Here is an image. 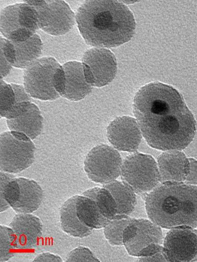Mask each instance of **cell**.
<instances>
[{"label": "cell", "instance_id": "cell-27", "mask_svg": "<svg viewBox=\"0 0 197 262\" xmlns=\"http://www.w3.org/2000/svg\"><path fill=\"white\" fill-rule=\"evenodd\" d=\"M15 104V96L10 84L0 80V115L4 117Z\"/></svg>", "mask_w": 197, "mask_h": 262}, {"label": "cell", "instance_id": "cell-28", "mask_svg": "<svg viewBox=\"0 0 197 262\" xmlns=\"http://www.w3.org/2000/svg\"><path fill=\"white\" fill-rule=\"evenodd\" d=\"M67 262H100L94 253L87 247L79 246L67 255L66 259Z\"/></svg>", "mask_w": 197, "mask_h": 262}, {"label": "cell", "instance_id": "cell-31", "mask_svg": "<svg viewBox=\"0 0 197 262\" xmlns=\"http://www.w3.org/2000/svg\"><path fill=\"white\" fill-rule=\"evenodd\" d=\"M189 172L184 182L189 185H196L197 184V160L193 158H189Z\"/></svg>", "mask_w": 197, "mask_h": 262}, {"label": "cell", "instance_id": "cell-8", "mask_svg": "<svg viewBox=\"0 0 197 262\" xmlns=\"http://www.w3.org/2000/svg\"><path fill=\"white\" fill-rule=\"evenodd\" d=\"M38 28L37 12L26 2L10 5L0 12V32L12 42L27 40Z\"/></svg>", "mask_w": 197, "mask_h": 262}, {"label": "cell", "instance_id": "cell-33", "mask_svg": "<svg viewBox=\"0 0 197 262\" xmlns=\"http://www.w3.org/2000/svg\"><path fill=\"white\" fill-rule=\"evenodd\" d=\"M138 262H167L163 253V249L155 254L146 257H139Z\"/></svg>", "mask_w": 197, "mask_h": 262}, {"label": "cell", "instance_id": "cell-11", "mask_svg": "<svg viewBox=\"0 0 197 262\" xmlns=\"http://www.w3.org/2000/svg\"><path fill=\"white\" fill-rule=\"evenodd\" d=\"M163 246L167 262L197 261V230L190 227L170 229Z\"/></svg>", "mask_w": 197, "mask_h": 262}, {"label": "cell", "instance_id": "cell-25", "mask_svg": "<svg viewBox=\"0 0 197 262\" xmlns=\"http://www.w3.org/2000/svg\"><path fill=\"white\" fill-rule=\"evenodd\" d=\"M17 248L16 235L13 230L5 225L0 226V262L9 260Z\"/></svg>", "mask_w": 197, "mask_h": 262}, {"label": "cell", "instance_id": "cell-21", "mask_svg": "<svg viewBox=\"0 0 197 262\" xmlns=\"http://www.w3.org/2000/svg\"><path fill=\"white\" fill-rule=\"evenodd\" d=\"M76 206L79 220L93 229L103 228L110 222L103 215L95 201L88 196L77 195Z\"/></svg>", "mask_w": 197, "mask_h": 262}, {"label": "cell", "instance_id": "cell-12", "mask_svg": "<svg viewBox=\"0 0 197 262\" xmlns=\"http://www.w3.org/2000/svg\"><path fill=\"white\" fill-rule=\"evenodd\" d=\"M106 130L108 141L119 151L134 152L142 139L136 119L129 116L116 117L109 124Z\"/></svg>", "mask_w": 197, "mask_h": 262}, {"label": "cell", "instance_id": "cell-24", "mask_svg": "<svg viewBox=\"0 0 197 262\" xmlns=\"http://www.w3.org/2000/svg\"><path fill=\"white\" fill-rule=\"evenodd\" d=\"M133 218L128 216L113 219L103 228L104 236L112 246L123 245V235L125 229Z\"/></svg>", "mask_w": 197, "mask_h": 262}, {"label": "cell", "instance_id": "cell-18", "mask_svg": "<svg viewBox=\"0 0 197 262\" xmlns=\"http://www.w3.org/2000/svg\"><path fill=\"white\" fill-rule=\"evenodd\" d=\"M6 123L10 131L23 133L33 140L42 131L43 117L37 106L31 102L18 117L6 119Z\"/></svg>", "mask_w": 197, "mask_h": 262}, {"label": "cell", "instance_id": "cell-4", "mask_svg": "<svg viewBox=\"0 0 197 262\" xmlns=\"http://www.w3.org/2000/svg\"><path fill=\"white\" fill-rule=\"evenodd\" d=\"M43 192L34 180L0 172V211L10 207L17 213L31 214L41 203Z\"/></svg>", "mask_w": 197, "mask_h": 262}, {"label": "cell", "instance_id": "cell-19", "mask_svg": "<svg viewBox=\"0 0 197 262\" xmlns=\"http://www.w3.org/2000/svg\"><path fill=\"white\" fill-rule=\"evenodd\" d=\"M77 195L67 199L60 212L61 228L64 231L74 237L83 238L90 235L93 229L83 224L76 212Z\"/></svg>", "mask_w": 197, "mask_h": 262}, {"label": "cell", "instance_id": "cell-26", "mask_svg": "<svg viewBox=\"0 0 197 262\" xmlns=\"http://www.w3.org/2000/svg\"><path fill=\"white\" fill-rule=\"evenodd\" d=\"M0 78L10 72L15 61L16 51L13 43L2 36L0 37Z\"/></svg>", "mask_w": 197, "mask_h": 262}, {"label": "cell", "instance_id": "cell-15", "mask_svg": "<svg viewBox=\"0 0 197 262\" xmlns=\"http://www.w3.org/2000/svg\"><path fill=\"white\" fill-rule=\"evenodd\" d=\"M157 163L161 183L184 182L189 172V158L180 150L163 151Z\"/></svg>", "mask_w": 197, "mask_h": 262}, {"label": "cell", "instance_id": "cell-34", "mask_svg": "<svg viewBox=\"0 0 197 262\" xmlns=\"http://www.w3.org/2000/svg\"></svg>", "mask_w": 197, "mask_h": 262}, {"label": "cell", "instance_id": "cell-3", "mask_svg": "<svg viewBox=\"0 0 197 262\" xmlns=\"http://www.w3.org/2000/svg\"><path fill=\"white\" fill-rule=\"evenodd\" d=\"M149 219L160 227L197 228V186L161 183L144 197Z\"/></svg>", "mask_w": 197, "mask_h": 262}, {"label": "cell", "instance_id": "cell-22", "mask_svg": "<svg viewBox=\"0 0 197 262\" xmlns=\"http://www.w3.org/2000/svg\"><path fill=\"white\" fill-rule=\"evenodd\" d=\"M12 42L16 51L14 67L20 68L27 67L37 60L41 54L43 47L42 41L36 33L24 41Z\"/></svg>", "mask_w": 197, "mask_h": 262}, {"label": "cell", "instance_id": "cell-23", "mask_svg": "<svg viewBox=\"0 0 197 262\" xmlns=\"http://www.w3.org/2000/svg\"><path fill=\"white\" fill-rule=\"evenodd\" d=\"M82 195L92 198L105 218L110 221L115 218L117 215V204L107 189L103 187H94L85 191Z\"/></svg>", "mask_w": 197, "mask_h": 262}, {"label": "cell", "instance_id": "cell-14", "mask_svg": "<svg viewBox=\"0 0 197 262\" xmlns=\"http://www.w3.org/2000/svg\"><path fill=\"white\" fill-rule=\"evenodd\" d=\"M136 230L133 236L123 243L128 253L140 257L149 248L156 244H163L162 228L150 219H135Z\"/></svg>", "mask_w": 197, "mask_h": 262}, {"label": "cell", "instance_id": "cell-5", "mask_svg": "<svg viewBox=\"0 0 197 262\" xmlns=\"http://www.w3.org/2000/svg\"><path fill=\"white\" fill-rule=\"evenodd\" d=\"M120 177L144 198L161 184L156 161L152 156L138 152L128 155L123 161Z\"/></svg>", "mask_w": 197, "mask_h": 262}, {"label": "cell", "instance_id": "cell-16", "mask_svg": "<svg viewBox=\"0 0 197 262\" xmlns=\"http://www.w3.org/2000/svg\"><path fill=\"white\" fill-rule=\"evenodd\" d=\"M9 226L16 235L18 249H31L37 245L43 230L38 217L32 214L18 213Z\"/></svg>", "mask_w": 197, "mask_h": 262}, {"label": "cell", "instance_id": "cell-17", "mask_svg": "<svg viewBox=\"0 0 197 262\" xmlns=\"http://www.w3.org/2000/svg\"><path fill=\"white\" fill-rule=\"evenodd\" d=\"M62 66L66 76V88L63 97L70 101H77L91 93L93 86L86 80L82 63L69 61Z\"/></svg>", "mask_w": 197, "mask_h": 262}, {"label": "cell", "instance_id": "cell-20", "mask_svg": "<svg viewBox=\"0 0 197 262\" xmlns=\"http://www.w3.org/2000/svg\"><path fill=\"white\" fill-rule=\"evenodd\" d=\"M102 187L110 192L117 204V215L115 219L129 216L137 203L135 192L123 181L117 180L104 184Z\"/></svg>", "mask_w": 197, "mask_h": 262}, {"label": "cell", "instance_id": "cell-13", "mask_svg": "<svg viewBox=\"0 0 197 262\" xmlns=\"http://www.w3.org/2000/svg\"><path fill=\"white\" fill-rule=\"evenodd\" d=\"M82 61L90 67L95 79V87L100 88L106 86L115 77L117 72L116 58L108 49H89L84 53Z\"/></svg>", "mask_w": 197, "mask_h": 262}, {"label": "cell", "instance_id": "cell-9", "mask_svg": "<svg viewBox=\"0 0 197 262\" xmlns=\"http://www.w3.org/2000/svg\"><path fill=\"white\" fill-rule=\"evenodd\" d=\"M122 159L114 147L104 144L94 147L84 162V170L92 181L106 184L120 176Z\"/></svg>", "mask_w": 197, "mask_h": 262}, {"label": "cell", "instance_id": "cell-29", "mask_svg": "<svg viewBox=\"0 0 197 262\" xmlns=\"http://www.w3.org/2000/svg\"><path fill=\"white\" fill-rule=\"evenodd\" d=\"M54 87L60 96L63 97L66 88L65 73L61 66L57 70L54 77Z\"/></svg>", "mask_w": 197, "mask_h": 262}, {"label": "cell", "instance_id": "cell-7", "mask_svg": "<svg viewBox=\"0 0 197 262\" xmlns=\"http://www.w3.org/2000/svg\"><path fill=\"white\" fill-rule=\"evenodd\" d=\"M61 66L51 57L38 59L26 67L24 85L27 92L34 98L54 100L61 96L54 87V77Z\"/></svg>", "mask_w": 197, "mask_h": 262}, {"label": "cell", "instance_id": "cell-6", "mask_svg": "<svg viewBox=\"0 0 197 262\" xmlns=\"http://www.w3.org/2000/svg\"><path fill=\"white\" fill-rule=\"evenodd\" d=\"M35 146L25 134L6 131L0 135V170L15 174L29 167L34 161Z\"/></svg>", "mask_w": 197, "mask_h": 262}, {"label": "cell", "instance_id": "cell-1", "mask_svg": "<svg viewBox=\"0 0 197 262\" xmlns=\"http://www.w3.org/2000/svg\"><path fill=\"white\" fill-rule=\"evenodd\" d=\"M133 112L153 148L182 151L194 138L196 119L182 95L170 85L154 82L141 87L135 95Z\"/></svg>", "mask_w": 197, "mask_h": 262}, {"label": "cell", "instance_id": "cell-32", "mask_svg": "<svg viewBox=\"0 0 197 262\" xmlns=\"http://www.w3.org/2000/svg\"><path fill=\"white\" fill-rule=\"evenodd\" d=\"M33 262H62V259L59 256L49 252L43 253L37 255Z\"/></svg>", "mask_w": 197, "mask_h": 262}, {"label": "cell", "instance_id": "cell-30", "mask_svg": "<svg viewBox=\"0 0 197 262\" xmlns=\"http://www.w3.org/2000/svg\"><path fill=\"white\" fill-rule=\"evenodd\" d=\"M15 94V103L22 102H32L31 97L27 92L25 87L22 85L10 84Z\"/></svg>", "mask_w": 197, "mask_h": 262}, {"label": "cell", "instance_id": "cell-2", "mask_svg": "<svg viewBox=\"0 0 197 262\" xmlns=\"http://www.w3.org/2000/svg\"><path fill=\"white\" fill-rule=\"evenodd\" d=\"M75 20L86 43L97 47L119 46L131 39L135 28L131 11L115 0H86Z\"/></svg>", "mask_w": 197, "mask_h": 262}, {"label": "cell", "instance_id": "cell-10", "mask_svg": "<svg viewBox=\"0 0 197 262\" xmlns=\"http://www.w3.org/2000/svg\"><path fill=\"white\" fill-rule=\"evenodd\" d=\"M25 1L35 8L39 28L48 34H65L74 25L75 15L64 0Z\"/></svg>", "mask_w": 197, "mask_h": 262}]
</instances>
